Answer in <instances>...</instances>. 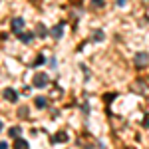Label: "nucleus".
Returning a JSON list of instances; mask_svg holds the SVG:
<instances>
[{"label":"nucleus","instance_id":"nucleus-19","mask_svg":"<svg viewBox=\"0 0 149 149\" xmlns=\"http://www.w3.org/2000/svg\"><path fill=\"white\" fill-rule=\"evenodd\" d=\"M56 64H58L56 58H50V66H52V68H56Z\"/></svg>","mask_w":149,"mask_h":149},{"label":"nucleus","instance_id":"nucleus-3","mask_svg":"<svg viewBox=\"0 0 149 149\" xmlns=\"http://www.w3.org/2000/svg\"><path fill=\"white\" fill-rule=\"evenodd\" d=\"M147 62H149V54L147 52H139V54H135V66H137V68L147 66Z\"/></svg>","mask_w":149,"mask_h":149},{"label":"nucleus","instance_id":"nucleus-15","mask_svg":"<svg viewBox=\"0 0 149 149\" xmlns=\"http://www.w3.org/2000/svg\"><path fill=\"white\" fill-rule=\"evenodd\" d=\"M44 62H46V58H44V56H42V54H40V56L36 58V62H34V66H36V68H38V66H42V64H44Z\"/></svg>","mask_w":149,"mask_h":149},{"label":"nucleus","instance_id":"nucleus-6","mask_svg":"<svg viewBox=\"0 0 149 149\" xmlns=\"http://www.w3.org/2000/svg\"><path fill=\"white\" fill-rule=\"evenodd\" d=\"M24 20L22 18H14V20H12V30H14V32H16V34H20V32H22L24 30Z\"/></svg>","mask_w":149,"mask_h":149},{"label":"nucleus","instance_id":"nucleus-16","mask_svg":"<svg viewBox=\"0 0 149 149\" xmlns=\"http://www.w3.org/2000/svg\"><path fill=\"white\" fill-rule=\"evenodd\" d=\"M18 115H20V117H28V107H26V105L20 107V109H18Z\"/></svg>","mask_w":149,"mask_h":149},{"label":"nucleus","instance_id":"nucleus-1","mask_svg":"<svg viewBox=\"0 0 149 149\" xmlns=\"http://www.w3.org/2000/svg\"><path fill=\"white\" fill-rule=\"evenodd\" d=\"M129 90H131L133 93H139V95H145V97H149V86H147L143 80L133 81V86H131Z\"/></svg>","mask_w":149,"mask_h":149},{"label":"nucleus","instance_id":"nucleus-8","mask_svg":"<svg viewBox=\"0 0 149 149\" xmlns=\"http://www.w3.org/2000/svg\"><path fill=\"white\" fill-rule=\"evenodd\" d=\"M34 105L38 107V109H46L48 107V97H42V95H38L34 100Z\"/></svg>","mask_w":149,"mask_h":149},{"label":"nucleus","instance_id":"nucleus-5","mask_svg":"<svg viewBox=\"0 0 149 149\" xmlns=\"http://www.w3.org/2000/svg\"><path fill=\"white\" fill-rule=\"evenodd\" d=\"M2 95H4V100H6V102H16V100H18V93L14 92L12 88H6V90L2 92Z\"/></svg>","mask_w":149,"mask_h":149},{"label":"nucleus","instance_id":"nucleus-21","mask_svg":"<svg viewBox=\"0 0 149 149\" xmlns=\"http://www.w3.org/2000/svg\"><path fill=\"white\" fill-rule=\"evenodd\" d=\"M32 2H38V0H32Z\"/></svg>","mask_w":149,"mask_h":149},{"label":"nucleus","instance_id":"nucleus-14","mask_svg":"<svg viewBox=\"0 0 149 149\" xmlns=\"http://www.w3.org/2000/svg\"><path fill=\"white\" fill-rule=\"evenodd\" d=\"M90 6L92 8H102V6H105V0H90Z\"/></svg>","mask_w":149,"mask_h":149},{"label":"nucleus","instance_id":"nucleus-11","mask_svg":"<svg viewBox=\"0 0 149 149\" xmlns=\"http://www.w3.org/2000/svg\"><path fill=\"white\" fill-rule=\"evenodd\" d=\"M103 38H105L103 30H100V28H97V30H93V34H92V40H93V42H102Z\"/></svg>","mask_w":149,"mask_h":149},{"label":"nucleus","instance_id":"nucleus-9","mask_svg":"<svg viewBox=\"0 0 149 149\" xmlns=\"http://www.w3.org/2000/svg\"><path fill=\"white\" fill-rule=\"evenodd\" d=\"M64 141H68V135H66L64 131H60L58 135H54V137H52V143H64Z\"/></svg>","mask_w":149,"mask_h":149},{"label":"nucleus","instance_id":"nucleus-13","mask_svg":"<svg viewBox=\"0 0 149 149\" xmlns=\"http://www.w3.org/2000/svg\"><path fill=\"white\" fill-rule=\"evenodd\" d=\"M8 135L14 137V139H18L20 137V127H10V129H8Z\"/></svg>","mask_w":149,"mask_h":149},{"label":"nucleus","instance_id":"nucleus-10","mask_svg":"<svg viewBox=\"0 0 149 149\" xmlns=\"http://www.w3.org/2000/svg\"><path fill=\"white\" fill-rule=\"evenodd\" d=\"M30 145H28V141H24L22 137H18L16 141H14V149H28Z\"/></svg>","mask_w":149,"mask_h":149},{"label":"nucleus","instance_id":"nucleus-12","mask_svg":"<svg viewBox=\"0 0 149 149\" xmlns=\"http://www.w3.org/2000/svg\"><path fill=\"white\" fill-rule=\"evenodd\" d=\"M36 34L40 36V38H46V36H48L46 26H44V24H38V26H36Z\"/></svg>","mask_w":149,"mask_h":149},{"label":"nucleus","instance_id":"nucleus-2","mask_svg":"<svg viewBox=\"0 0 149 149\" xmlns=\"http://www.w3.org/2000/svg\"><path fill=\"white\" fill-rule=\"evenodd\" d=\"M48 76L46 74H36L34 76V81H32V86H34V88H46L48 86Z\"/></svg>","mask_w":149,"mask_h":149},{"label":"nucleus","instance_id":"nucleus-18","mask_svg":"<svg viewBox=\"0 0 149 149\" xmlns=\"http://www.w3.org/2000/svg\"><path fill=\"white\" fill-rule=\"evenodd\" d=\"M115 4H117V6H125L127 0H115Z\"/></svg>","mask_w":149,"mask_h":149},{"label":"nucleus","instance_id":"nucleus-17","mask_svg":"<svg viewBox=\"0 0 149 149\" xmlns=\"http://www.w3.org/2000/svg\"><path fill=\"white\" fill-rule=\"evenodd\" d=\"M143 127L149 129V113H145V117H143Z\"/></svg>","mask_w":149,"mask_h":149},{"label":"nucleus","instance_id":"nucleus-20","mask_svg":"<svg viewBox=\"0 0 149 149\" xmlns=\"http://www.w3.org/2000/svg\"><path fill=\"white\" fill-rule=\"evenodd\" d=\"M0 149H8V143H6V141H2V143H0Z\"/></svg>","mask_w":149,"mask_h":149},{"label":"nucleus","instance_id":"nucleus-4","mask_svg":"<svg viewBox=\"0 0 149 149\" xmlns=\"http://www.w3.org/2000/svg\"><path fill=\"white\" fill-rule=\"evenodd\" d=\"M64 28H66V24H64V22H60L58 26H54V28H52V32H50L52 38H54V40H60V38L64 36Z\"/></svg>","mask_w":149,"mask_h":149},{"label":"nucleus","instance_id":"nucleus-7","mask_svg":"<svg viewBox=\"0 0 149 149\" xmlns=\"http://www.w3.org/2000/svg\"><path fill=\"white\" fill-rule=\"evenodd\" d=\"M18 40H20L22 44H30V42L34 40V34H32V32H20V34H18Z\"/></svg>","mask_w":149,"mask_h":149}]
</instances>
